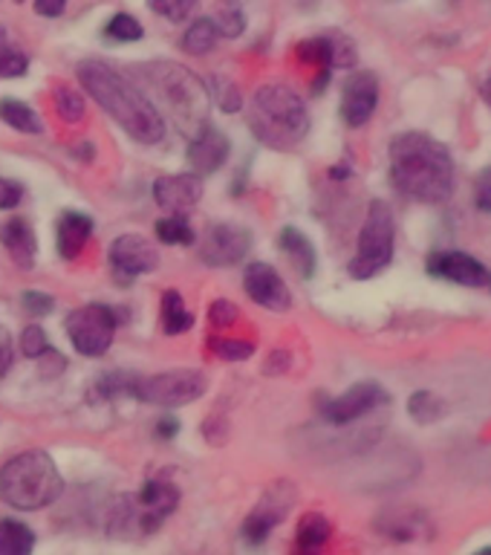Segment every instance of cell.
Wrapping results in <instances>:
<instances>
[{
	"label": "cell",
	"mask_w": 491,
	"mask_h": 555,
	"mask_svg": "<svg viewBox=\"0 0 491 555\" xmlns=\"http://www.w3.org/2000/svg\"><path fill=\"white\" fill-rule=\"evenodd\" d=\"M180 434V423L173 420V416H163L159 423H156V437L159 440H173Z\"/></svg>",
	"instance_id": "cell-43"
},
{
	"label": "cell",
	"mask_w": 491,
	"mask_h": 555,
	"mask_svg": "<svg viewBox=\"0 0 491 555\" xmlns=\"http://www.w3.org/2000/svg\"><path fill=\"white\" fill-rule=\"evenodd\" d=\"M64 492L55 460L41 449L21 451L0 468V498L15 509L35 512L55 503Z\"/></svg>",
	"instance_id": "cell-3"
},
{
	"label": "cell",
	"mask_w": 491,
	"mask_h": 555,
	"mask_svg": "<svg viewBox=\"0 0 491 555\" xmlns=\"http://www.w3.org/2000/svg\"><path fill=\"white\" fill-rule=\"evenodd\" d=\"M489 284H491V278H489Z\"/></svg>",
	"instance_id": "cell-47"
},
{
	"label": "cell",
	"mask_w": 491,
	"mask_h": 555,
	"mask_svg": "<svg viewBox=\"0 0 491 555\" xmlns=\"http://www.w3.org/2000/svg\"><path fill=\"white\" fill-rule=\"evenodd\" d=\"M55 241H59V255L64 260L78 258L85 251L90 234H93V217L81 215V211H64L55 229Z\"/></svg>",
	"instance_id": "cell-20"
},
{
	"label": "cell",
	"mask_w": 491,
	"mask_h": 555,
	"mask_svg": "<svg viewBox=\"0 0 491 555\" xmlns=\"http://www.w3.org/2000/svg\"><path fill=\"white\" fill-rule=\"evenodd\" d=\"M208 347L225 362H246L255 353V341H249V338H211Z\"/></svg>",
	"instance_id": "cell-31"
},
{
	"label": "cell",
	"mask_w": 491,
	"mask_h": 555,
	"mask_svg": "<svg viewBox=\"0 0 491 555\" xmlns=\"http://www.w3.org/2000/svg\"><path fill=\"white\" fill-rule=\"evenodd\" d=\"M107 255H111V267L116 272V281L119 278L130 281V278L145 275V272H154L159 267V251L142 234H121V237H116L111 243Z\"/></svg>",
	"instance_id": "cell-13"
},
{
	"label": "cell",
	"mask_w": 491,
	"mask_h": 555,
	"mask_svg": "<svg viewBox=\"0 0 491 555\" xmlns=\"http://www.w3.org/2000/svg\"><path fill=\"white\" fill-rule=\"evenodd\" d=\"M408 411H411L416 423H437L445 414V402L431 390H416L411 402H408Z\"/></svg>",
	"instance_id": "cell-29"
},
{
	"label": "cell",
	"mask_w": 491,
	"mask_h": 555,
	"mask_svg": "<svg viewBox=\"0 0 491 555\" xmlns=\"http://www.w3.org/2000/svg\"><path fill=\"white\" fill-rule=\"evenodd\" d=\"M277 246L284 249V255L289 258L298 275L312 278V272H315V246H312L307 234L293 229V225H286L277 234Z\"/></svg>",
	"instance_id": "cell-21"
},
{
	"label": "cell",
	"mask_w": 491,
	"mask_h": 555,
	"mask_svg": "<svg viewBox=\"0 0 491 555\" xmlns=\"http://www.w3.org/2000/svg\"><path fill=\"white\" fill-rule=\"evenodd\" d=\"M208 388L203 371L194 367H177V371L156 373V376H139L137 393L133 397L159 408H180L197 402Z\"/></svg>",
	"instance_id": "cell-7"
},
{
	"label": "cell",
	"mask_w": 491,
	"mask_h": 555,
	"mask_svg": "<svg viewBox=\"0 0 491 555\" xmlns=\"http://www.w3.org/2000/svg\"><path fill=\"white\" fill-rule=\"evenodd\" d=\"M208 95H211L225 113H234L243 107L241 87L234 85L232 78H215V81H211V93Z\"/></svg>",
	"instance_id": "cell-32"
},
{
	"label": "cell",
	"mask_w": 491,
	"mask_h": 555,
	"mask_svg": "<svg viewBox=\"0 0 491 555\" xmlns=\"http://www.w3.org/2000/svg\"><path fill=\"white\" fill-rule=\"evenodd\" d=\"M0 119L7 121L9 128H15L17 133H43V125H41V116L29 107L26 102H17V99H3L0 102Z\"/></svg>",
	"instance_id": "cell-25"
},
{
	"label": "cell",
	"mask_w": 491,
	"mask_h": 555,
	"mask_svg": "<svg viewBox=\"0 0 491 555\" xmlns=\"http://www.w3.org/2000/svg\"><path fill=\"white\" fill-rule=\"evenodd\" d=\"M55 111L64 121H81L85 119V99L76 90H69V87H59V93H55Z\"/></svg>",
	"instance_id": "cell-33"
},
{
	"label": "cell",
	"mask_w": 491,
	"mask_h": 555,
	"mask_svg": "<svg viewBox=\"0 0 491 555\" xmlns=\"http://www.w3.org/2000/svg\"><path fill=\"white\" fill-rule=\"evenodd\" d=\"M145 76L182 125L189 119L197 121L199 128L208 125L206 113L208 104H211V95H208V90L194 73H189V69L180 67V64L165 61V64H151V67H145Z\"/></svg>",
	"instance_id": "cell-5"
},
{
	"label": "cell",
	"mask_w": 491,
	"mask_h": 555,
	"mask_svg": "<svg viewBox=\"0 0 491 555\" xmlns=\"http://www.w3.org/2000/svg\"><path fill=\"white\" fill-rule=\"evenodd\" d=\"M475 199H477V206L483 208V211H491V168L480 171V177H477Z\"/></svg>",
	"instance_id": "cell-41"
},
{
	"label": "cell",
	"mask_w": 491,
	"mask_h": 555,
	"mask_svg": "<svg viewBox=\"0 0 491 555\" xmlns=\"http://www.w3.org/2000/svg\"><path fill=\"white\" fill-rule=\"evenodd\" d=\"M21 199H24V189H21V182L3 180V177H0V211L15 208Z\"/></svg>",
	"instance_id": "cell-40"
},
{
	"label": "cell",
	"mask_w": 491,
	"mask_h": 555,
	"mask_svg": "<svg viewBox=\"0 0 491 555\" xmlns=\"http://www.w3.org/2000/svg\"><path fill=\"white\" fill-rule=\"evenodd\" d=\"M156 206L168 215H185L203 199V180L197 173H168L154 182Z\"/></svg>",
	"instance_id": "cell-16"
},
{
	"label": "cell",
	"mask_w": 491,
	"mask_h": 555,
	"mask_svg": "<svg viewBox=\"0 0 491 555\" xmlns=\"http://www.w3.org/2000/svg\"><path fill=\"white\" fill-rule=\"evenodd\" d=\"M35 532L15 518L0 520V555H33Z\"/></svg>",
	"instance_id": "cell-23"
},
{
	"label": "cell",
	"mask_w": 491,
	"mask_h": 555,
	"mask_svg": "<svg viewBox=\"0 0 491 555\" xmlns=\"http://www.w3.org/2000/svg\"><path fill=\"white\" fill-rule=\"evenodd\" d=\"M67 9V0H35V12L41 17H59Z\"/></svg>",
	"instance_id": "cell-42"
},
{
	"label": "cell",
	"mask_w": 491,
	"mask_h": 555,
	"mask_svg": "<svg viewBox=\"0 0 491 555\" xmlns=\"http://www.w3.org/2000/svg\"><path fill=\"white\" fill-rule=\"evenodd\" d=\"M249 125L263 145L277 151H289L310 133L307 104L295 90L281 85H267L255 93Z\"/></svg>",
	"instance_id": "cell-4"
},
{
	"label": "cell",
	"mask_w": 491,
	"mask_h": 555,
	"mask_svg": "<svg viewBox=\"0 0 491 555\" xmlns=\"http://www.w3.org/2000/svg\"><path fill=\"white\" fill-rule=\"evenodd\" d=\"M393 241H397L393 211H390L388 203L373 199L367 217H364L362 234H359V249H356V258L350 260V275L356 281L379 275L382 269L393 260Z\"/></svg>",
	"instance_id": "cell-6"
},
{
	"label": "cell",
	"mask_w": 491,
	"mask_h": 555,
	"mask_svg": "<svg viewBox=\"0 0 491 555\" xmlns=\"http://www.w3.org/2000/svg\"><path fill=\"white\" fill-rule=\"evenodd\" d=\"M243 289H246L251 301L272 312H286L293 307V293L284 284V278L277 275L269 263H260V260L249 263L246 272H243Z\"/></svg>",
	"instance_id": "cell-14"
},
{
	"label": "cell",
	"mask_w": 491,
	"mask_h": 555,
	"mask_svg": "<svg viewBox=\"0 0 491 555\" xmlns=\"http://www.w3.org/2000/svg\"><path fill=\"white\" fill-rule=\"evenodd\" d=\"M26 69H29L26 52L12 43L7 29L0 26V78H21L26 76Z\"/></svg>",
	"instance_id": "cell-27"
},
{
	"label": "cell",
	"mask_w": 491,
	"mask_h": 555,
	"mask_svg": "<svg viewBox=\"0 0 491 555\" xmlns=\"http://www.w3.org/2000/svg\"><path fill=\"white\" fill-rule=\"evenodd\" d=\"M237 319H241V310H237L229 298H217V301L208 307V324H211V327H232Z\"/></svg>",
	"instance_id": "cell-37"
},
{
	"label": "cell",
	"mask_w": 491,
	"mask_h": 555,
	"mask_svg": "<svg viewBox=\"0 0 491 555\" xmlns=\"http://www.w3.org/2000/svg\"><path fill=\"white\" fill-rule=\"evenodd\" d=\"M251 234L243 225L234 223H215L208 225L199 243V258L206 260L208 267H232L237 260L249 255Z\"/></svg>",
	"instance_id": "cell-11"
},
{
	"label": "cell",
	"mask_w": 491,
	"mask_h": 555,
	"mask_svg": "<svg viewBox=\"0 0 491 555\" xmlns=\"http://www.w3.org/2000/svg\"><path fill=\"white\" fill-rule=\"evenodd\" d=\"M388 402V390L376 385V382H359L353 388H347L345 393H338L336 399H330L324 405V420L333 425H347L356 423L359 416L371 414L376 408H382Z\"/></svg>",
	"instance_id": "cell-12"
},
{
	"label": "cell",
	"mask_w": 491,
	"mask_h": 555,
	"mask_svg": "<svg viewBox=\"0 0 491 555\" xmlns=\"http://www.w3.org/2000/svg\"><path fill=\"white\" fill-rule=\"evenodd\" d=\"M379 104V78L362 69L356 73L350 81L345 85V93H341V116L350 128H362L367 125Z\"/></svg>",
	"instance_id": "cell-15"
},
{
	"label": "cell",
	"mask_w": 491,
	"mask_h": 555,
	"mask_svg": "<svg viewBox=\"0 0 491 555\" xmlns=\"http://www.w3.org/2000/svg\"><path fill=\"white\" fill-rule=\"evenodd\" d=\"M428 272L460 286L489 284V272L483 269V263H477L466 251H434L428 258Z\"/></svg>",
	"instance_id": "cell-18"
},
{
	"label": "cell",
	"mask_w": 491,
	"mask_h": 555,
	"mask_svg": "<svg viewBox=\"0 0 491 555\" xmlns=\"http://www.w3.org/2000/svg\"><path fill=\"white\" fill-rule=\"evenodd\" d=\"M330 532H333V527L324 515H319V512L303 515L298 532H295V555H321L330 541Z\"/></svg>",
	"instance_id": "cell-22"
},
{
	"label": "cell",
	"mask_w": 491,
	"mask_h": 555,
	"mask_svg": "<svg viewBox=\"0 0 491 555\" xmlns=\"http://www.w3.org/2000/svg\"><path fill=\"white\" fill-rule=\"evenodd\" d=\"M189 165L194 168V173H215L223 168V163L229 159V139L225 133L215 128V125H203V128L191 137L189 142Z\"/></svg>",
	"instance_id": "cell-17"
},
{
	"label": "cell",
	"mask_w": 491,
	"mask_h": 555,
	"mask_svg": "<svg viewBox=\"0 0 491 555\" xmlns=\"http://www.w3.org/2000/svg\"><path fill=\"white\" fill-rule=\"evenodd\" d=\"M0 243L9 251V258L15 260L21 269H33L38 258V241H35L33 225L24 217H12L0 225Z\"/></svg>",
	"instance_id": "cell-19"
},
{
	"label": "cell",
	"mask_w": 491,
	"mask_h": 555,
	"mask_svg": "<svg viewBox=\"0 0 491 555\" xmlns=\"http://www.w3.org/2000/svg\"><path fill=\"white\" fill-rule=\"evenodd\" d=\"M215 24L220 38H241L243 29H246V15H243L241 9L229 7L215 17Z\"/></svg>",
	"instance_id": "cell-36"
},
{
	"label": "cell",
	"mask_w": 491,
	"mask_h": 555,
	"mask_svg": "<svg viewBox=\"0 0 491 555\" xmlns=\"http://www.w3.org/2000/svg\"><path fill=\"white\" fill-rule=\"evenodd\" d=\"M293 503H295L293 483L272 486V489H269L258 503H255V509L249 512V518L243 520V538H246V544L251 546L263 544V541L272 535V529H275L286 515H289Z\"/></svg>",
	"instance_id": "cell-10"
},
{
	"label": "cell",
	"mask_w": 491,
	"mask_h": 555,
	"mask_svg": "<svg viewBox=\"0 0 491 555\" xmlns=\"http://www.w3.org/2000/svg\"><path fill=\"white\" fill-rule=\"evenodd\" d=\"M191 327H194V315L182 304V295L177 289H168L163 295V330L168 336H182Z\"/></svg>",
	"instance_id": "cell-26"
},
{
	"label": "cell",
	"mask_w": 491,
	"mask_h": 555,
	"mask_svg": "<svg viewBox=\"0 0 491 555\" xmlns=\"http://www.w3.org/2000/svg\"><path fill=\"white\" fill-rule=\"evenodd\" d=\"M217 41H220V33H217L215 17H197V21L185 29L180 43L189 55H208V52L217 47Z\"/></svg>",
	"instance_id": "cell-24"
},
{
	"label": "cell",
	"mask_w": 491,
	"mask_h": 555,
	"mask_svg": "<svg viewBox=\"0 0 491 555\" xmlns=\"http://www.w3.org/2000/svg\"><path fill=\"white\" fill-rule=\"evenodd\" d=\"M156 237L168 246H191L194 243V229L185 220V215H168L156 223Z\"/></svg>",
	"instance_id": "cell-28"
},
{
	"label": "cell",
	"mask_w": 491,
	"mask_h": 555,
	"mask_svg": "<svg viewBox=\"0 0 491 555\" xmlns=\"http://www.w3.org/2000/svg\"><path fill=\"white\" fill-rule=\"evenodd\" d=\"M147 7H151L154 15L168 17L173 24H182V21H189V15L197 7V0H147Z\"/></svg>",
	"instance_id": "cell-34"
},
{
	"label": "cell",
	"mask_w": 491,
	"mask_h": 555,
	"mask_svg": "<svg viewBox=\"0 0 491 555\" xmlns=\"http://www.w3.org/2000/svg\"><path fill=\"white\" fill-rule=\"evenodd\" d=\"M50 347L52 345L47 341V333H43L41 324H26L24 333H21V353L26 359H41Z\"/></svg>",
	"instance_id": "cell-35"
},
{
	"label": "cell",
	"mask_w": 491,
	"mask_h": 555,
	"mask_svg": "<svg viewBox=\"0 0 491 555\" xmlns=\"http://www.w3.org/2000/svg\"><path fill=\"white\" fill-rule=\"evenodd\" d=\"M475 555H491V546H486V550H480V553H475Z\"/></svg>",
	"instance_id": "cell-45"
},
{
	"label": "cell",
	"mask_w": 491,
	"mask_h": 555,
	"mask_svg": "<svg viewBox=\"0 0 491 555\" xmlns=\"http://www.w3.org/2000/svg\"><path fill=\"white\" fill-rule=\"evenodd\" d=\"M390 177L405 197L445 203L454 191V159L437 139L402 133L390 142Z\"/></svg>",
	"instance_id": "cell-2"
},
{
	"label": "cell",
	"mask_w": 491,
	"mask_h": 555,
	"mask_svg": "<svg viewBox=\"0 0 491 555\" xmlns=\"http://www.w3.org/2000/svg\"><path fill=\"white\" fill-rule=\"evenodd\" d=\"M286 367H289V353H281V350H275V353L269 356L267 373H284Z\"/></svg>",
	"instance_id": "cell-44"
},
{
	"label": "cell",
	"mask_w": 491,
	"mask_h": 555,
	"mask_svg": "<svg viewBox=\"0 0 491 555\" xmlns=\"http://www.w3.org/2000/svg\"><path fill=\"white\" fill-rule=\"evenodd\" d=\"M78 81L87 93L93 95L99 107L119 125L130 139H137L142 145H156L165 137L163 113L156 111L154 102L147 99L137 85H130L128 78L116 73L104 61H81L76 69Z\"/></svg>",
	"instance_id": "cell-1"
},
{
	"label": "cell",
	"mask_w": 491,
	"mask_h": 555,
	"mask_svg": "<svg viewBox=\"0 0 491 555\" xmlns=\"http://www.w3.org/2000/svg\"><path fill=\"white\" fill-rule=\"evenodd\" d=\"M12 362H15V345H12L9 330L0 324V382L9 376V371H12Z\"/></svg>",
	"instance_id": "cell-39"
},
{
	"label": "cell",
	"mask_w": 491,
	"mask_h": 555,
	"mask_svg": "<svg viewBox=\"0 0 491 555\" xmlns=\"http://www.w3.org/2000/svg\"><path fill=\"white\" fill-rule=\"evenodd\" d=\"M116 327H119V319L104 304H87V307H78L67 315L69 341L87 359H99L111 350Z\"/></svg>",
	"instance_id": "cell-8"
},
{
	"label": "cell",
	"mask_w": 491,
	"mask_h": 555,
	"mask_svg": "<svg viewBox=\"0 0 491 555\" xmlns=\"http://www.w3.org/2000/svg\"><path fill=\"white\" fill-rule=\"evenodd\" d=\"M133 503V520H137V532L142 535H154L156 529L163 527L165 520L171 518L173 509L180 506V489L168 480H147L139 494L130 498Z\"/></svg>",
	"instance_id": "cell-9"
},
{
	"label": "cell",
	"mask_w": 491,
	"mask_h": 555,
	"mask_svg": "<svg viewBox=\"0 0 491 555\" xmlns=\"http://www.w3.org/2000/svg\"><path fill=\"white\" fill-rule=\"evenodd\" d=\"M21 301H24V310L29 312V315H35V319H43V315H50V312L55 310L52 295L38 293V289H26V293L21 295Z\"/></svg>",
	"instance_id": "cell-38"
},
{
	"label": "cell",
	"mask_w": 491,
	"mask_h": 555,
	"mask_svg": "<svg viewBox=\"0 0 491 555\" xmlns=\"http://www.w3.org/2000/svg\"><path fill=\"white\" fill-rule=\"evenodd\" d=\"M15 3H24V0H15Z\"/></svg>",
	"instance_id": "cell-46"
},
{
	"label": "cell",
	"mask_w": 491,
	"mask_h": 555,
	"mask_svg": "<svg viewBox=\"0 0 491 555\" xmlns=\"http://www.w3.org/2000/svg\"><path fill=\"white\" fill-rule=\"evenodd\" d=\"M104 35L111 38V41H121V43H133V41H142V24H139L137 17L128 15V12H119V15H113L104 26Z\"/></svg>",
	"instance_id": "cell-30"
}]
</instances>
